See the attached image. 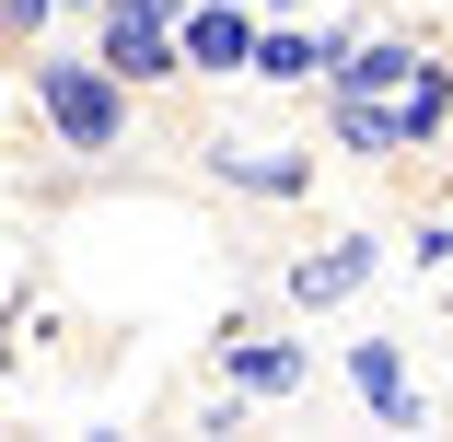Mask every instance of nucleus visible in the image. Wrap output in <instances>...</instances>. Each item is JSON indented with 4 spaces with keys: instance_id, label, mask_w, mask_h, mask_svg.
Listing matches in <instances>:
<instances>
[{
    "instance_id": "0eeeda50",
    "label": "nucleus",
    "mask_w": 453,
    "mask_h": 442,
    "mask_svg": "<svg viewBox=\"0 0 453 442\" xmlns=\"http://www.w3.org/2000/svg\"><path fill=\"white\" fill-rule=\"evenodd\" d=\"M407 70H430L418 35H337L326 47V94H395Z\"/></svg>"
},
{
    "instance_id": "423d86ee",
    "label": "nucleus",
    "mask_w": 453,
    "mask_h": 442,
    "mask_svg": "<svg viewBox=\"0 0 453 442\" xmlns=\"http://www.w3.org/2000/svg\"><path fill=\"white\" fill-rule=\"evenodd\" d=\"M210 349H221V384H233V396H303V384H314L303 337H256V326H221Z\"/></svg>"
},
{
    "instance_id": "f03ea898",
    "label": "nucleus",
    "mask_w": 453,
    "mask_h": 442,
    "mask_svg": "<svg viewBox=\"0 0 453 442\" xmlns=\"http://www.w3.org/2000/svg\"><path fill=\"white\" fill-rule=\"evenodd\" d=\"M94 58L128 81V94L174 81V0H94Z\"/></svg>"
},
{
    "instance_id": "f8f14e48",
    "label": "nucleus",
    "mask_w": 453,
    "mask_h": 442,
    "mask_svg": "<svg viewBox=\"0 0 453 442\" xmlns=\"http://www.w3.org/2000/svg\"><path fill=\"white\" fill-rule=\"evenodd\" d=\"M58 12H94V0H58Z\"/></svg>"
},
{
    "instance_id": "f257e3e1",
    "label": "nucleus",
    "mask_w": 453,
    "mask_h": 442,
    "mask_svg": "<svg viewBox=\"0 0 453 442\" xmlns=\"http://www.w3.org/2000/svg\"><path fill=\"white\" fill-rule=\"evenodd\" d=\"M35 117H47V140L58 151H81V163H105L117 140H128V81L94 58V47H35Z\"/></svg>"
},
{
    "instance_id": "39448f33",
    "label": "nucleus",
    "mask_w": 453,
    "mask_h": 442,
    "mask_svg": "<svg viewBox=\"0 0 453 442\" xmlns=\"http://www.w3.org/2000/svg\"><path fill=\"white\" fill-rule=\"evenodd\" d=\"M198 163L221 174L233 198H303V187H314V163H303V151H267V140H244V128L198 140Z\"/></svg>"
},
{
    "instance_id": "9d476101",
    "label": "nucleus",
    "mask_w": 453,
    "mask_h": 442,
    "mask_svg": "<svg viewBox=\"0 0 453 442\" xmlns=\"http://www.w3.org/2000/svg\"><path fill=\"white\" fill-rule=\"evenodd\" d=\"M384 117H395V151H430V140L453 128V81H441V58L395 81V94H384Z\"/></svg>"
},
{
    "instance_id": "ddd939ff",
    "label": "nucleus",
    "mask_w": 453,
    "mask_h": 442,
    "mask_svg": "<svg viewBox=\"0 0 453 442\" xmlns=\"http://www.w3.org/2000/svg\"><path fill=\"white\" fill-rule=\"evenodd\" d=\"M244 12H267V0H244Z\"/></svg>"
},
{
    "instance_id": "7ed1b4c3",
    "label": "nucleus",
    "mask_w": 453,
    "mask_h": 442,
    "mask_svg": "<svg viewBox=\"0 0 453 442\" xmlns=\"http://www.w3.org/2000/svg\"><path fill=\"white\" fill-rule=\"evenodd\" d=\"M372 280H384V233H337V244L291 256V314H326V303L372 291Z\"/></svg>"
},
{
    "instance_id": "9b49d317",
    "label": "nucleus",
    "mask_w": 453,
    "mask_h": 442,
    "mask_svg": "<svg viewBox=\"0 0 453 442\" xmlns=\"http://www.w3.org/2000/svg\"><path fill=\"white\" fill-rule=\"evenodd\" d=\"M326 128H337L360 163H395V117H384V94H326Z\"/></svg>"
},
{
    "instance_id": "4468645a",
    "label": "nucleus",
    "mask_w": 453,
    "mask_h": 442,
    "mask_svg": "<svg viewBox=\"0 0 453 442\" xmlns=\"http://www.w3.org/2000/svg\"><path fill=\"white\" fill-rule=\"evenodd\" d=\"M441 81H453V58H441Z\"/></svg>"
},
{
    "instance_id": "6e6552de",
    "label": "nucleus",
    "mask_w": 453,
    "mask_h": 442,
    "mask_svg": "<svg viewBox=\"0 0 453 442\" xmlns=\"http://www.w3.org/2000/svg\"><path fill=\"white\" fill-rule=\"evenodd\" d=\"M349 384H360V407H372L384 430H418V419H430L418 384H407V349H395V337H349Z\"/></svg>"
},
{
    "instance_id": "20e7f679",
    "label": "nucleus",
    "mask_w": 453,
    "mask_h": 442,
    "mask_svg": "<svg viewBox=\"0 0 453 442\" xmlns=\"http://www.w3.org/2000/svg\"><path fill=\"white\" fill-rule=\"evenodd\" d=\"M244 47H256V12L244 0H174V70H244Z\"/></svg>"
},
{
    "instance_id": "1a4fd4ad",
    "label": "nucleus",
    "mask_w": 453,
    "mask_h": 442,
    "mask_svg": "<svg viewBox=\"0 0 453 442\" xmlns=\"http://www.w3.org/2000/svg\"><path fill=\"white\" fill-rule=\"evenodd\" d=\"M326 47H337V35H314V24H256L244 70H256V81H280V94H291V81H326Z\"/></svg>"
}]
</instances>
